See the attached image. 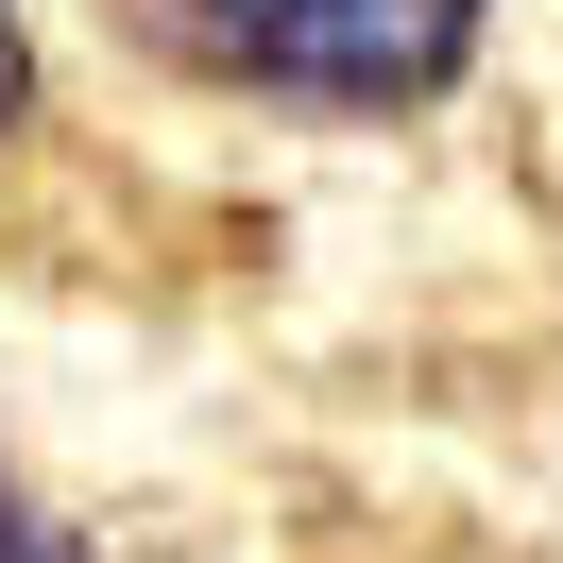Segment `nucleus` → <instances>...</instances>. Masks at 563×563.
Wrapping results in <instances>:
<instances>
[{
    "mask_svg": "<svg viewBox=\"0 0 563 563\" xmlns=\"http://www.w3.org/2000/svg\"><path fill=\"white\" fill-rule=\"evenodd\" d=\"M0 563H86V547H69V512H52L18 461H0Z\"/></svg>",
    "mask_w": 563,
    "mask_h": 563,
    "instance_id": "obj_2",
    "label": "nucleus"
},
{
    "mask_svg": "<svg viewBox=\"0 0 563 563\" xmlns=\"http://www.w3.org/2000/svg\"><path fill=\"white\" fill-rule=\"evenodd\" d=\"M120 35L188 86H256V103H342L410 120L478 69V0H120Z\"/></svg>",
    "mask_w": 563,
    "mask_h": 563,
    "instance_id": "obj_1",
    "label": "nucleus"
},
{
    "mask_svg": "<svg viewBox=\"0 0 563 563\" xmlns=\"http://www.w3.org/2000/svg\"><path fill=\"white\" fill-rule=\"evenodd\" d=\"M35 120V35H18V0H0V137Z\"/></svg>",
    "mask_w": 563,
    "mask_h": 563,
    "instance_id": "obj_3",
    "label": "nucleus"
}]
</instances>
